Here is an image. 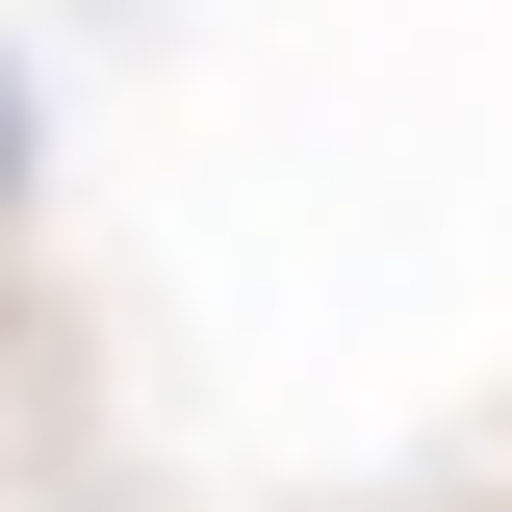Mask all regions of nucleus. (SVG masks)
Listing matches in <instances>:
<instances>
[{
  "instance_id": "f257e3e1",
  "label": "nucleus",
  "mask_w": 512,
  "mask_h": 512,
  "mask_svg": "<svg viewBox=\"0 0 512 512\" xmlns=\"http://www.w3.org/2000/svg\"><path fill=\"white\" fill-rule=\"evenodd\" d=\"M0 180H26V77H0Z\"/></svg>"
}]
</instances>
